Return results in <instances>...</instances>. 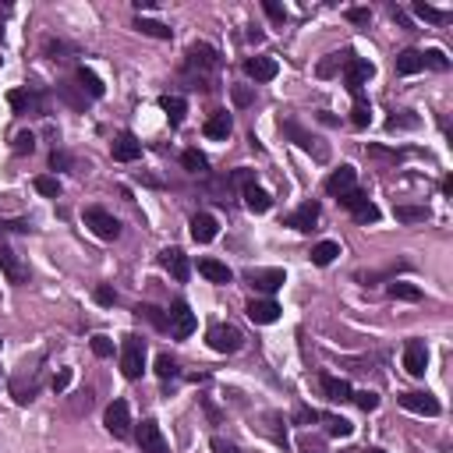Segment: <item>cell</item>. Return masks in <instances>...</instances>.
Here are the masks:
<instances>
[{
	"instance_id": "obj_61",
	"label": "cell",
	"mask_w": 453,
	"mask_h": 453,
	"mask_svg": "<svg viewBox=\"0 0 453 453\" xmlns=\"http://www.w3.org/2000/svg\"><path fill=\"white\" fill-rule=\"evenodd\" d=\"M0 344H4V340H0Z\"/></svg>"
},
{
	"instance_id": "obj_12",
	"label": "cell",
	"mask_w": 453,
	"mask_h": 453,
	"mask_svg": "<svg viewBox=\"0 0 453 453\" xmlns=\"http://www.w3.org/2000/svg\"><path fill=\"white\" fill-rule=\"evenodd\" d=\"M375 75V64L372 61H365V57H351L347 61V89L351 96H362V86Z\"/></svg>"
},
{
	"instance_id": "obj_54",
	"label": "cell",
	"mask_w": 453,
	"mask_h": 453,
	"mask_svg": "<svg viewBox=\"0 0 453 453\" xmlns=\"http://www.w3.org/2000/svg\"><path fill=\"white\" fill-rule=\"evenodd\" d=\"M96 301H99V305H117V294H113L110 287H96Z\"/></svg>"
},
{
	"instance_id": "obj_53",
	"label": "cell",
	"mask_w": 453,
	"mask_h": 453,
	"mask_svg": "<svg viewBox=\"0 0 453 453\" xmlns=\"http://www.w3.org/2000/svg\"><path fill=\"white\" fill-rule=\"evenodd\" d=\"M68 386H71V368H61V372L54 375V390H57V393H64Z\"/></svg>"
},
{
	"instance_id": "obj_30",
	"label": "cell",
	"mask_w": 453,
	"mask_h": 453,
	"mask_svg": "<svg viewBox=\"0 0 453 453\" xmlns=\"http://www.w3.org/2000/svg\"><path fill=\"white\" fill-rule=\"evenodd\" d=\"M337 255H340V245H337V241H319V245L312 248V263H315V266H330Z\"/></svg>"
},
{
	"instance_id": "obj_43",
	"label": "cell",
	"mask_w": 453,
	"mask_h": 453,
	"mask_svg": "<svg viewBox=\"0 0 453 453\" xmlns=\"http://www.w3.org/2000/svg\"><path fill=\"white\" fill-rule=\"evenodd\" d=\"M156 375H160V379H174V375H178V362H174L170 355H160V358H156Z\"/></svg>"
},
{
	"instance_id": "obj_57",
	"label": "cell",
	"mask_w": 453,
	"mask_h": 453,
	"mask_svg": "<svg viewBox=\"0 0 453 453\" xmlns=\"http://www.w3.org/2000/svg\"><path fill=\"white\" fill-rule=\"evenodd\" d=\"M368 156H379V160H397L400 153H390V149H379V146H372V149H368Z\"/></svg>"
},
{
	"instance_id": "obj_9",
	"label": "cell",
	"mask_w": 453,
	"mask_h": 453,
	"mask_svg": "<svg viewBox=\"0 0 453 453\" xmlns=\"http://www.w3.org/2000/svg\"><path fill=\"white\" fill-rule=\"evenodd\" d=\"M404 368L414 379L425 375V368H429V347H425V340H407V347H404Z\"/></svg>"
},
{
	"instance_id": "obj_24",
	"label": "cell",
	"mask_w": 453,
	"mask_h": 453,
	"mask_svg": "<svg viewBox=\"0 0 453 453\" xmlns=\"http://www.w3.org/2000/svg\"><path fill=\"white\" fill-rule=\"evenodd\" d=\"M7 103L14 106V113H39V96L29 89H11L7 92Z\"/></svg>"
},
{
	"instance_id": "obj_45",
	"label": "cell",
	"mask_w": 453,
	"mask_h": 453,
	"mask_svg": "<svg viewBox=\"0 0 453 453\" xmlns=\"http://www.w3.org/2000/svg\"><path fill=\"white\" fill-rule=\"evenodd\" d=\"M32 149H36V135H32V131H21V135L14 138V153L25 156V153H32Z\"/></svg>"
},
{
	"instance_id": "obj_19",
	"label": "cell",
	"mask_w": 453,
	"mask_h": 453,
	"mask_svg": "<svg viewBox=\"0 0 453 453\" xmlns=\"http://www.w3.org/2000/svg\"><path fill=\"white\" fill-rule=\"evenodd\" d=\"M216 230H220L216 216H209V213H195V216H191V238H195L198 245H209V241L216 238Z\"/></svg>"
},
{
	"instance_id": "obj_6",
	"label": "cell",
	"mask_w": 453,
	"mask_h": 453,
	"mask_svg": "<svg viewBox=\"0 0 453 453\" xmlns=\"http://www.w3.org/2000/svg\"><path fill=\"white\" fill-rule=\"evenodd\" d=\"M103 422H106V432H110L113 439H124V436L131 432V411H128V404H124V400H113V404L106 407Z\"/></svg>"
},
{
	"instance_id": "obj_28",
	"label": "cell",
	"mask_w": 453,
	"mask_h": 453,
	"mask_svg": "<svg viewBox=\"0 0 453 453\" xmlns=\"http://www.w3.org/2000/svg\"><path fill=\"white\" fill-rule=\"evenodd\" d=\"M135 29L138 32H146V36H153V39H170L174 36V29L170 25H163V21H153V18H135Z\"/></svg>"
},
{
	"instance_id": "obj_41",
	"label": "cell",
	"mask_w": 453,
	"mask_h": 453,
	"mask_svg": "<svg viewBox=\"0 0 453 453\" xmlns=\"http://www.w3.org/2000/svg\"><path fill=\"white\" fill-rule=\"evenodd\" d=\"M340 202H344L351 213H358L362 205H368V195H365V191H358V188H351L347 195H340Z\"/></svg>"
},
{
	"instance_id": "obj_10",
	"label": "cell",
	"mask_w": 453,
	"mask_h": 453,
	"mask_svg": "<svg viewBox=\"0 0 453 453\" xmlns=\"http://www.w3.org/2000/svg\"><path fill=\"white\" fill-rule=\"evenodd\" d=\"M138 447L142 453H167V439H163V432H160V425L153 422V418H146L142 425H138Z\"/></svg>"
},
{
	"instance_id": "obj_3",
	"label": "cell",
	"mask_w": 453,
	"mask_h": 453,
	"mask_svg": "<svg viewBox=\"0 0 453 453\" xmlns=\"http://www.w3.org/2000/svg\"><path fill=\"white\" fill-rule=\"evenodd\" d=\"M209 347L220 351V355H234V351L245 347V333L238 326H230V322H216L209 330Z\"/></svg>"
},
{
	"instance_id": "obj_20",
	"label": "cell",
	"mask_w": 453,
	"mask_h": 453,
	"mask_svg": "<svg viewBox=\"0 0 453 453\" xmlns=\"http://www.w3.org/2000/svg\"><path fill=\"white\" fill-rule=\"evenodd\" d=\"M245 312H248V319H252V322H259V326H270V322L280 319V305L270 301V297H266V301H252Z\"/></svg>"
},
{
	"instance_id": "obj_8",
	"label": "cell",
	"mask_w": 453,
	"mask_h": 453,
	"mask_svg": "<svg viewBox=\"0 0 453 453\" xmlns=\"http://www.w3.org/2000/svg\"><path fill=\"white\" fill-rule=\"evenodd\" d=\"M397 400H400V407H407V411H414V414H425V418H436V414H439V400H436L432 393L414 390V393H400Z\"/></svg>"
},
{
	"instance_id": "obj_5",
	"label": "cell",
	"mask_w": 453,
	"mask_h": 453,
	"mask_svg": "<svg viewBox=\"0 0 453 453\" xmlns=\"http://www.w3.org/2000/svg\"><path fill=\"white\" fill-rule=\"evenodd\" d=\"M195 326H198V322H195V312L188 308V301L178 297V301L170 305V315H167V330H170V337L188 340V337L195 333Z\"/></svg>"
},
{
	"instance_id": "obj_14",
	"label": "cell",
	"mask_w": 453,
	"mask_h": 453,
	"mask_svg": "<svg viewBox=\"0 0 453 453\" xmlns=\"http://www.w3.org/2000/svg\"><path fill=\"white\" fill-rule=\"evenodd\" d=\"M245 280H248L255 290H263V294H273V290H280V287L287 283L283 270H248Z\"/></svg>"
},
{
	"instance_id": "obj_35",
	"label": "cell",
	"mask_w": 453,
	"mask_h": 453,
	"mask_svg": "<svg viewBox=\"0 0 453 453\" xmlns=\"http://www.w3.org/2000/svg\"><path fill=\"white\" fill-rule=\"evenodd\" d=\"M390 297H397V301H422V287H414V283H390Z\"/></svg>"
},
{
	"instance_id": "obj_22",
	"label": "cell",
	"mask_w": 453,
	"mask_h": 453,
	"mask_svg": "<svg viewBox=\"0 0 453 453\" xmlns=\"http://www.w3.org/2000/svg\"><path fill=\"white\" fill-rule=\"evenodd\" d=\"M241 195H245V205H248L252 213H270V209H273V195H270V191H263L259 184L241 188Z\"/></svg>"
},
{
	"instance_id": "obj_46",
	"label": "cell",
	"mask_w": 453,
	"mask_h": 453,
	"mask_svg": "<svg viewBox=\"0 0 453 453\" xmlns=\"http://www.w3.org/2000/svg\"><path fill=\"white\" fill-rule=\"evenodd\" d=\"M355 400H358V407L362 411H375L379 407V393H372V390H362V393H351Z\"/></svg>"
},
{
	"instance_id": "obj_32",
	"label": "cell",
	"mask_w": 453,
	"mask_h": 453,
	"mask_svg": "<svg viewBox=\"0 0 453 453\" xmlns=\"http://www.w3.org/2000/svg\"><path fill=\"white\" fill-rule=\"evenodd\" d=\"M75 78H78V86L89 92V96H96V99L106 92V86L99 82V75H96V71H89V68H78V75H75Z\"/></svg>"
},
{
	"instance_id": "obj_51",
	"label": "cell",
	"mask_w": 453,
	"mask_h": 453,
	"mask_svg": "<svg viewBox=\"0 0 453 453\" xmlns=\"http://www.w3.org/2000/svg\"><path fill=\"white\" fill-rule=\"evenodd\" d=\"M347 21H355V25H368V21H372V11H368V7H351V11H347Z\"/></svg>"
},
{
	"instance_id": "obj_2",
	"label": "cell",
	"mask_w": 453,
	"mask_h": 453,
	"mask_svg": "<svg viewBox=\"0 0 453 453\" xmlns=\"http://www.w3.org/2000/svg\"><path fill=\"white\" fill-rule=\"evenodd\" d=\"M121 372H124V379H142V372H146V340L142 337H124Z\"/></svg>"
},
{
	"instance_id": "obj_1",
	"label": "cell",
	"mask_w": 453,
	"mask_h": 453,
	"mask_svg": "<svg viewBox=\"0 0 453 453\" xmlns=\"http://www.w3.org/2000/svg\"><path fill=\"white\" fill-rule=\"evenodd\" d=\"M280 131H283V135H287V138H290L297 149L312 153L315 160H330V149H326V146H322V142H319V138L308 131V128H301L297 121H280Z\"/></svg>"
},
{
	"instance_id": "obj_26",
	"label": "cell",
	"mask_w": 453,
	"mask_h": 453,
	"mask_svg": "<svg viewBox=\"0 0 453 453\" xmlns=\"http://www.w3.org/2000/svg\"><path fill=\"white\" fill-rule=\"evenodd\" d=\"M418 71H425L422 50H404V54H397V75H418Z\"/></svg>"
},
{
	"instance_id": "obj_27",
	"label": "cell",
	"mask_w": 453,
	"mask_h": 453,
	"mask_svg": "<svg viewBox=\"0 0 453 453\" xmlns=\"http://www.w3.org/2000/svg\"><path fill=\"white\" fill-rule=\"evenodd\" d=\"M414 14H418L422 21H432V25H450L453 21L450 11H439V7H432V4H425V0L414 4Z\"/></svg>"
},
{
	"instance_id": "obj_55",
	"label": "cell",
	"mask_w": 453,
	"mask_h": 453,
	"mask_svg": "<svg viewBox=\"0 0 453 453\" xmlns=\"http://www.w3.org/2000/svg\"><path fill=\"white\" fill-rule=\"evenodd\" d=\"M234 181L241 184V188H248V184H255V170H248V167H241V170H234Z\"/></svg>"
},
{
	"instance_id": "obj_17",
	"label": "cell",
	"mask_w": 453,
	"mask_h": 453,
	"mask_svg": "<svg viewBox=\"0 0 453 453\" xmlns=\"http://www.w3.org/2000/svg\"><path fill=\"white\" fill-rule=\"evenodd\" d=\"M355 181H358V170H355L351 163H344L340 170H333V174L326 178V191H330V195H347V191L355 188Z\"/></svg>"
},
{
	"instance_id": "obj_13",
	"label": "cell",
	"mask_w": 453,
	"mask_h": 453,
	"mask_svg": "<svg viewBox=\"0 0 453 453\" xmlns=\"http://www.w3.org/2000/svg\"><path fill=\"white\" fill-rule=\"evenodd\" d=\"M160 266L170 273L178 283H184V280L191 276V263H188V255H184L181 248H167V252H160Z\"/></svg>"
},
{
	"instance_id": "obj_58",
	"label": "cell",
	"mask_w": 453,
	"mask_h": 453,
	"mask_svg": "<svg viewBox=\"0 0 453 453\" xmlns=\"http://www.w3.org/2000/svg\"><path fill=\"white\" fill-rule=\"evenodd\" d=\"M393 18H397V21H400V25H404V29H411V21H407V14H404V11H400V7H393Z\"/></svg>"
},
{
	"instance_id": "obj_15",
	"label": "cell",
	"mask_w": 453,
	"mask_h": 453,
	"mask_svg": "<svg viewBox=\"0 0 453 453\" xmlns=\"http://www.w3.org/2000/svg\"><path fill=\"white\" fill-rule=\"evenodd\" d=\"M220 64V54L209 46V43H191L188 46V68H202V71H213Z\"/></svg>"
},
{
	"instance_id": "obj_7",
	"label": "cell",
	"mask_w": 453,
	"mask_h": 453,
	"mask_svg": "<svg viewBox=\"0 0 453 453\" xmlns=\"http://www.w3.org/2000/svg\"><path fill=\"white\" fill-rule=\"evenodd\" d=\"M0 270L7 276V283H14V287H21V283H29V266L18 259V252L11 248V245H4L0 241Z\"/></svg>"
},
{
	"instance_id": "obj_21",
	"label": "cell",
	"mask_w": 453,
	"mask_h": 453,
	"mask_svg": "<svg viewBox=\"0 0 453 453\" xmlns=\"http://www.w3.org/2000/svg\"><path fill=\"white\" fill-rule=\"evenodd\" d=\"M319 386H322L326 400H333V404H344V400H351V382H347V379H333V375H322V379H319Z\"/></svg>"
},
{
	"instance_id": "obj_40",
	"label": "cell",
	"mask_w": 453,
	"mask_h": 453,
	"mask_svg": "<svg viewBox=\"0 0 453 453\" xmlns=\"http://www.w3.org/2000/svg\"><path fill=\"white\" fill-rule=\"evenodd\" d=\"M36 191H39V195H46V198H57V195H61V181L43 174V178H36Z\"/></svg>"
},
{
	"instance_id": "obj_49",
	"label": "cell",
	"mask_w": 453,
	"mask_h": 453,
	"mask_svg": "<svg viewBox=\"0 0 453 453\" xmlns=\"http://www.w3.org/2000/svg\"><path fill=\"white\" fill-rule=\"evenodd\" d=\"M355 220H358V223H379V209L368 202V205H362V209L355 213Z\"/></svg>"
},
{
	"instance_id": "obj_4",
	"label": "cell",
	"mask_w": 453,
	"mask_h": 453,
	"mask_svg": "<svg viewBox=\"0 0 453 453\" xmlns=\"http://www.w3.org/2000/svg\"><path fill=\"white\" fill-rule=\"evenodd\" d=\"M86 227H89L99 241H117V238H121V223H117L106 209H99V205H89V209H86Z\"/></svg>"
},
{
	"instance_id": "obj_31",
	"label": "cell",
	"mask_w": 453,
	"mask_h": 453,
	"mask_svg": "<svg viewBox=\"0 0 453 453\" xmlns=\"http://www.w3.org/2000/svg\"><path fill=\"white\" fill-rule=\"evenodd\" d=\"M393 216H397L400 223H425V220H429V209H425V205H397Z\"/></svg>"
},
{
	"instance_id": "obj_16",
	"label": "cell",
	"mask_w": 453,
	"mask_h": 453,
	"mask_svg": "<svg viewBox=\"0 0 453 453\" xmlns=\"http://www.w3.org/2000/svg\"><path fill=\"white\" fill-rule=\"evenodd\" d=\"M276 71H280V64H276L273 57H248V61H245V75L255 78V82H273Z\"/></svg>"
},
{
	"instance_id": "obj_60",
	"label": "cell",
	"mask_w": 453,
	"mask_h": 453,
	"mask_svg": "<svg viewBox=\"0 0 453 453\" xmlns=\"http://www.w3.org/2000/svg\"><path fill=\"white\" fill-rule=\"evenodd\" d=\"M365 453H386V450H379V447H372V450H365Z\"/></svg>"
},
{
	"instance_id": "obj_56",
	"label": "cell",
	"mask_w": 453,
	"mask_h": 453,
	"mask_svg": "<svg viewBox=\"0 0 453 453\" xmlns=\"http://www.w3.org/2000/svg\"><path fill=\"white\" fill-rule=\"evenodd\" d=\"M213 450H216V453H241L234 443H227V439H220V436L213 439Z\"/></svg>"
},
{
	"instance_id": "obj_23",
	"label": "cell",
	"mask_w": 453,
	"mask_h": 453,
	"mask_svg": "<svg viewBox=\"0 0 453 453\" xmlns=\"http://www.w3.org/2000/svg\"><path fill=\"white\" fill-rule=\"evenodd\" d=\"M202 131H205V138H227V135L234 131V121H230V113H227V110H216V113L205 121V128H202Z\"/></svg>"
},
{
	"instance_id": "obj_29",
	"label": "cell",
	"mask_w": 453,
	"mask_h": 453,
	"mask_svg": "<svg viewBox=\"0 0 453 453\" xmlns=\"http://www.w3.org/2000/svg\"><path fill=\"white\" fill-rule=\"evenodd\" d=\"M160 106H163V113L170 117V124H174V128H178V124H184L188 103H184L181 96H163V99H160Z\"/></svg>"
},
{
	"instance_id": "obj_33",
	"label": "cell",
	"mask_w": 453,
	"mask_h": 453,
	"mask_svg": "<svg viewBox=\"0 0 453 453\" xmlns=\"http://www.w3.org/2000/svg\"><path fill=\"white\" fill-rule=\"evenodd\" d=\"M181 163H184V170H191V174H205V167H209V160H205L198 149H184Z\"/></svg>"
},
{
	"instance_id": "obj_18",
	"label": "cell",
	"mask_w": 453,
	"mask_h": 453,
	"mask_svg": "<svg viewBox=\"0 0 453 453\" xmlns=\"http://www.w3.org/2000/svg\"><path fill=\"white\" fill-rule=\"evenodd\" d=\"M315 220H319V202H305L301 209H294V213L283 220V227H294V230H312V227H315Z\"/></svg>"
},
{
	"instance_id": "obj_37",
	"label": "cell",
	"mask_w": 453,
	"mask_h": 453,
	"mask_svg": "<svg viewBox=\"0 0 453 453\" xmlns=\"http://www.w3.org/2000/svg\"><path fill=\"white\" fill-rule=\"evenodd\" d=\"M351 57H355V54H330V57H326V61L319 64V75H322V78H330V75H333V71H337L340 64H347Z\"/></svg>"
},
{
	"instance_id": "obj_39",
	"label": "cell",
	"mask_w": 453,
	"mask_h": 453,
	"mask_svg": "<svg viewBox=\"0 0 453 453\" xmlns=\"http://www.w3.org/2000/svg\"><path fill=\"white\" fill-rule=\"evenodd\" d=\"M422 61H425L429 68H436V71H447V68H450V57H447L443 50H425Z\"/></svg>"
},
{
	"instance_id": "obj_59",
	"label": "cell",
	"mask_w": 453,
	"mask_h": 453,
	"mask_svg": "<svg viewBox=\"0 0 453 453\" xmlns=\"http://www.w3.org/2000/svg\"><path fill=\"white\" fill-rule=\"evenodd\" d=\"M0 39H4V14H0Z\"/></svg>"
},
{
	"instance_id": "obj_25",
	"label": "cell",
	"mask_w": 453,
	"mask_h": 453,
	"mask_svg": "<svg viewBox=\"0 0 453 453\" xmlns=\"http://www.w3.org/2000/svg\"><path fill=\"white\" fill-rule=\"evenodd\" d=\"M198 273H202L209 283H230V280H234V273L227 270L223 263H216V259H202V263H198Z\"/></svg>"
},
{
	"instance_id": "obj_48",
	"label": "cell",
	"mask_w": 453,
	"mask_h": 453,
	"mask_svg": "<svg viewBox=\"0 0 453 453\" xmlns=\"http://www.w3.org/2000/svg\"><path fill=\"white\" fill-rule=\"evenodd\" d=\"M50 167H54V170H68V167H71V156H68L64 149H54V153H50Z\"/></svg>"
},
{
	"instance_id": "obj_47",
	"label": "cell",
	"mask_w": 453,
	"mask_h": 453,
	"mask_svg": "<svg viewBox=\"0 0 453 453\" xmlns=\"http://www.w3.org/2000/svg\"><path fill=\"white\" fill-rule=\"evenodd\" d=\"M71 46L68 43H61V39H46V54L54 57V61H64V54H68Z\"/></svg>"
},
{
	"instance_id": "obj_34",
	"label": "cell",
	"mask_w": 453,
	"mask_h": 453,
	"mask_svg": "<svg viewBox=\"0 0 453 453\" xmlns=\"http://www.w3.org/2000/svg\"><path fill=\"white\" fill-rule=\"evenodd\" d=\"M351 124H355V128H368V124H372V106L365 103V96H355V110H351Z\"/></svg>"
},
{
	"instance_id": "obj_11",
	"label": "cell",
	"mask_w": 453,
	"mask_h": 453,
	"mask_svg": "<svg viewBox=\"0 0 453 453\" xmlns=\"http://www.w3.org/2000/svg\"><path fill=\"white\" fill-rule=\"evenodd\" d=\"M110 153H113V160H117V163H135V160L142 156V142H138L131 131H121V135L113 138Z\"/></svg>"
},
{
	"instance_id": "obj_36",
	"label": "cell",
	"mask_w": 453,
	"mask_h": 453,
	"mask_svg": "<svg viewBox=\"0 0 453 453\" xmlns=\"http://www.w3.org/2000/svg\"><path fill=\"white\" fill-rule=\"evenodd\" d=\"M322 422H326V432H330V436H340V439H347V436L355 432V425H351L347 418H337V414H326Z\"/></svg>"
},
{
	"instance_id": "obj_50",
	"label": "cell",
	"mask_w": 453,
	"mask_h": 453,
	"mask_svg": "<svg viewBox=\"0 0 453 453\" xmlns=\"http://www.w3.org/2000/svg\"><path fill=\"white\" fill-rule=\"evenodd\" d=\"M263 11H266V14H270L273 21H280V25H283V21H287V11H283V7H280V4H276V0H266V4H263Z\"/></svg>"
},
{
	"instance_id": "obj_44",
	"label": "cell",
	"mask_w": 453,
	"mask_h": 453,
	"mask_svg": "<svg viewBox=\"0 0 453 453\" xmlns=\"http://www.w3.org/2000/svg\"><path fill=\"white\" fill-rule=\"evenodd\" d=\"M92 355H96V358H110V355H113V340L103 337V333L92 337Z\"/></svg>"
},
{
	"instance_id": "obj_52",
	"label": "cell",
	"mask_w": 453,
	"mask_h": 453,
	"mask_svg": "<svg viewBox=\"0 0 453 453\" xmlns=\"http://www.w3.org/2000/svg\"><path fill=\"white\" fill-rule=\"evenodd\" d=\"M234 103H238V106H252V103H255V92L245 89V86H234Z\"/></svg>"
},
{
	"instance_id": "obj_42",
	"label": "cell",
	"mask_w": 453,
	"mask_h": 453,
	"mask_svg": "<svg viewBox=\"0 0 453 453\" xmlns=\"http://www.w3.org/2000/svg\"><path fill=\"white\" fill-rule=\"evenodd\" d=\"M414 124H418V117H414L411 110H404V113H393V117L386 121V128H390V131H397V128H414Z\"/></svg>"
},
{
	"instance_id": "obj_38",
	"label": "cell",
	"mask_w": 453,
	"mask_h": 453,
	"mask_svg": "<svg viewBox=\"0 0 453 453\" xmlns=\"http://www.w3.org/2000/svg\"><path fill=\"white\" fill-rule=\"evenodd\" d=\"M135 315H138V319L146 315V319H149L156 330H167V315H163L160 308H153V305H138V308H135Z\"/></svg>"
}]
</instances>
